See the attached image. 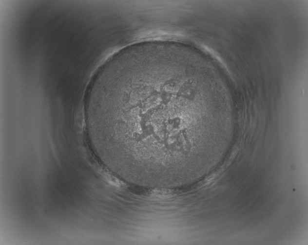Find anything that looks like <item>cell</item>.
<instances>
[{
    "mask_svg": "<svg viewBox=\"0 0 308 245\" xmlns=\"http://www.w3.org/2000/svg\"><path fill=\"white\" fill-rule=\"evenodd\" d=\"M171 60L123 64L97 88L87 108V136L114 173L166 184L189 170L200 134L225 126L222 117L185 105L182 79Z\"/></svg>",
    "mask_w": 308,
    "mask_h": 245,
    "instance_id": "cell-1",
    "label": "cell"
}]
</instances>
